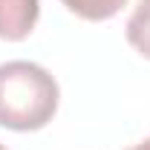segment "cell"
<instances>
[{"mask_svg": "<svg viewBox=\"0 0 150 150\" xmlns=\"http://www.w3.org/2000/svg\"><path fill=\"white\" fill-rule=\"evenodd\" d=\"M58 81L32 61L0 64V127L40 130L58 110Z\"/></svg>", "mask_w": 150, "mask_h": 150, "instance_id": "1", "label": "cell"}, {"mask_svg": "<svg viewBox=\"0 0 150 150\" xmlns=\"http://www.w3.org/2000/svg\"><path fill=\"white\" fill-rule=\"evenodd\" d=\"M40 15V0H0V38L23 40L32 35Z\"/></svg>", "mask_w": 150, "mask_h": 150, "instance_id": "2", "label": "cell"}, {"mask_svg": "<svg viewBox=\"0 0 150 150\" xmlns=\"http://www.w3.org/2000/svg\"><path fill=\"white\" fill-rule=\"evenodd\" d=\"M124 35L130 40V46L136 52H142L144 58H150V0H139L133 15L127 18Z\"/></svg>", "mask_w": 150, "mask_h": 150, "instance_id": "3", "label": "cell"}, {"mask_svg": "<svg viewBox=\"0 0 150 150\" xmlns=\"http://www.w3.org/2000/svg\"><path fill=\"white\" fill-rule=\"evenodd\" d=\"M61 3L84 20H110L112 15L121 12L127 0H61Z\"/></svg>", "mask_w": 150, "mask_h": 150, "instance_id": "4", "label": "cell"}, {"mask_svg": "<svg viewBox=\"0 0 150 150\" xmlns=\"http://www.w3.org/2000/svg\"><path fill=\"white\" fill-rule=\"evenodd\" d=\"M130 150H150V139H144L142 144H136V147H130Z\"/></svg>", "mask_w": 150, "mask_h": 150, "instance_id": "5", "label": "cell"}, {"mask_svg": "<svg viewBox=\"0 0 150 150\" xmlns=\"http://www.w3.org/2000/svg\"><path fill=\"white\" fill-rule=\"evenodd\" d=\"M0 150H6V147H3V144H0Z\"/></svg>", "mask_w": 150, "mask_h": 150, "instance_id": "6", "label": "cell"}]
</instances>
